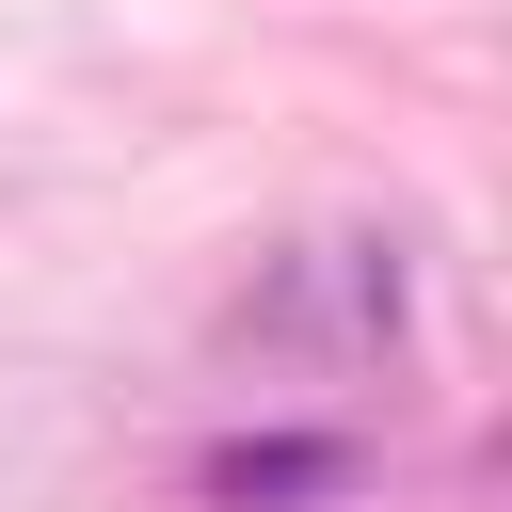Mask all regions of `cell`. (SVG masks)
I'll return each mask as SVG.
<instances>
[{
    "mask_svg": "<svg viewBox=\"0 0 512 512\" xmlns=\"http://www.w3.org/2000/svg\"><path fill=\"white\" fill-rule=\"evenodd\" d=\"M352 480V448L336 432H256V448H208V496L224 512H288V496H336Z\"/></svg>",
    "mask_w": 512,
    "mask_h": 512,
    "instance_id": "6da1fadb",
    "label": "cell"
}]
</instances>
